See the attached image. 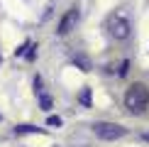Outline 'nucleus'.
Listing matches in <instances>:
<instances>
[{
  "label": "nucleus",
  "instance_id": "1",
  "mask_svg": "<svg viewBox=\"0 0 149 147\" xmlns=\"http://www.w3.org/2000/svg\"><path fill=\"white\" fill-rule=\"evenodd\" d=\"M125 108L132 115H139L149 108V88L144 83H132L125 93Z\"/></svg>",
  "mask_w": 149,
  "mask_h": 147
},
{
  "label": "nucleus",
  "instance_id": "2",
  "mask_svg": "<svg viewBox=\"0 0 149 147\" xmlns=\"http://www.w3.org/2000/svg\"><path fill=\"white\" fill-rule=\"evenodd\" d=\"M108 29H110V34H113L115 39H127L132 27H130V20L125 15L115 12V15H110V20H108Z\"/></svg>",
  "mask_w": 149,
  "mask_h": 147
},
{
  "label": "nucleus",
  "instance_id": "3",
  "mask_svg": "<svg viewBox=\"0 0 149 147\" xmlns=\"http://www.w3.org/2000/svg\"><path fill=\"white\" fill-rule=\"evenodd\" d=\"M93 132L100 140H120L127 130L120 127V125H115V123H95V125H93Z\"/></svg>",
  "mask_w": 149,
  "mask_h": 147
},
{
  "label": "nucleus",
  "instance_id": "4",
  "mask_svg": "<svg viewBox=\"0 0 149 147\" xmlns=\"http://www.w3.org/2000/svg\"><path fill=\"white\" fill-rule=\"evenodd\" d=\"M78 17H81V12H78V8H71L69 12H66L64 17L59 20V27H56V34H69L73 27H76V22H78Z\"/></svg>",
  "mask_w": 149,
  "mask_h": 147
},
{
  "label": "nucleus",
  "instance_id": "5",
  "mask_svg": "<svg viewBox=\"0 0 149 147\" xmlns=\"http://www.w3.org/2000/svg\"><path fill=\"white\" fill-rule=\"evenodd\" d=\"M17 132H42V127H34V125H17Z\"/></svg>",
  "mask_w": 149,
  "mask_h": 147
},
{
  "label": "nucleus",
  "instance_id": "6",
  "mask_svg": "<svg viewBox=\"0 0 149 147\" xmlns=\"http://www.w3.org/2000/svg\"><path fill=\"white\" fill-rule=\"evenodd\" d=\"M47 125L59 127V125H61V118H59V115H49V118H47Z\"/></svg>",
  "mask_w": 149,
  "mask_h": 147
},
{
  "label": "nucleus",
  "instance_id": "7",
  "mask_svg": "<svg viewBox=\"0 0 149 147\" xmlns=\"http://www.w3.org/2000/svg\"><path fill=\"white\" fill-rule=\"evenodd\" d=\"M81 101H83V106H91V91H88V88L81 93Z\"/></svg>",
  "mask_w": 149,
  "mask_h": 147
},
{
  "label": "nucleus",
  "instance_id": "8",
  "mask_svg": "<svg viewBox=\"0 0 149 147\" xmlns=\"http://www.w3.org/2000/svg\"><path fill=\"white\" fill-rule=\"evenodd\" d=\"M42 108H44V110L52 108V98H49V96H42Z\"/></svg>",
  "mask_w": 149,
  "mask_h": 147
},
{
  "label": "nucleus",
  "instance_id": "9",
  "mask_svg": "<svg viewBox=\"0 0 149 147\" xmlns=\"http://www.w3.org/2000/svg\"><path fill=\"white\" fill-rule=\"evenodd\" d=\"M127 66H130V61H122L120 69H117V74H120V76H125V74H127Z\"/></svg>",
  "mask_w": 149,
  "mask_h": 147
},
{
  "label": "nucleus",
  "instance_id": "10",
  "mask_svg": "<svg viewBox=\"0 0 149 147\" xmlns=\"http://www.w3.org/2000/svg\"><path fill=\"white\" fill-rule=\"evenodd\" d=\"M144 137H147V140H149V132H147V135H144Z\"/></svg>",
  "mask_w": 149,
  "mask_h": 147
}]
</instances>
